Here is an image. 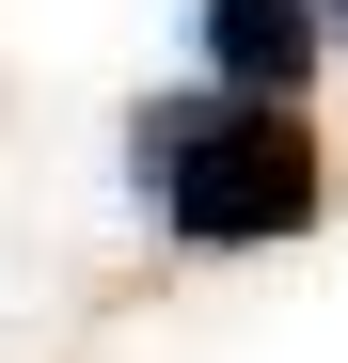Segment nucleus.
Wrapping results in <instances>:
<instances>
[{
	"label": "nucleus",
	"instance_id": "1",
	"mask_svg": "<svg viewBox=\"0 0 348 363\" xmlns=\"http://www.w3.org/2000/svg\"><path fill=\"white\" fill-rule=\"evenodd\" d=\"M143 190L190 253H269L317 221V127L285 95H158L143 111Z\"/></svg>",
	"mask_w": 348,
	"mask_h": 363
},
{
	"label": "nucleus",
	"instance_id": "2",
	"mask_svg": "<svg viewBox=\"0 0 348 363\" xmlns=\"http://www.w3.org/2000/svg\"><path fill=\"white\" fill-rule=\"evenodd\" d=\"M206 64H222V95H285V111H301V79H317V0H206Z\"/></svg>",
	"mask_w": 348,
	"mask_h": 363
},
{
	"label": "nucleus",
	"instance_id": "3",
	"mask_svg": "<svg viewBox=\"0 0 348 363\" xmlns=\"http://www.w3.org/2000/svg\"><path fill=\"white\" fill-rule=\"evenodd\" d=\"M317 32H348V0H317Z\"/></svg>",
	"mask_w": 348,
	"mask_h": 363
}]
</instances>
